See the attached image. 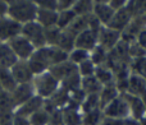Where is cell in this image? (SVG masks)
<instances>
[{
    "label": "cell",
    "instance_id": "44dd1931",
    "mask_svg": "<svg viewBox=\"0 0 146 125\" xmlns=\"http://www.w3.org/2000/svg\"><path fill=\"white\" fill-rule=\"evenodd\" d=\"M17 86L18 84L15 82L10 69H1L0 68V88H1V91L10 93Z\"/></svg>",
    "mask_w": 146,
    "mask_h": 125
},
{
    "label": "cell",
    "instance_id": "f1b7e54d",
    "mask_svg": "<svg viewBox=\"0 0 146 125\" xmlns=\"http://www.w3.org/2000/svg\"><path fill=\"white\" fill-rule=\"evenodd\" d=\"M68 60L73 64H81L87 60V51L82 50V49H74L68 55Z\"/></svg>",
    "mask_w": 146,
    "mask_h": 125
},
{
    "label": "cell",
    "instance_id": "f546056e",
    "mask_svg": "<svg viewBox=\"0 0 146 125\" xmlns=\"http://www.w3.org/2000/svg\"><path fill=\"white\" fill-rule=\"evenodd\" d=\"M91 9V0H77L73 7V12L77 15H85Z\"/></svg>",
    "mask_w": 146,
    "mask_h": 125
},
{
    "label": "cell",
    "instance_id": "8d00e7d4",
    "mask_svg": "<svg viewBox=\"0 0 146 125\" xmlns=\"http://www.w3.org/2000/svg\"><path fill=\"white\" fill-rule=\"evenodd\" d=\"M76 1L77 0H56V5H58V12L62 10H68V9H73Z\"/></svg>",
    "mask_w": 146,
    "mask_h": 125
},
{
    "label": "cell",
    "instance_id": "9a60e30c",
    "mask_svg": "<svg viewBox=\"0 0 146 125\" xmlns=\"http://www.w3.org/2000/svg\"><path fill=\"white\" fill-rule=\"evenodd\" d=\"M36 22L41 24L44 28L56 27L58 23V10H48V9H37Z\"/></svg>",
    "mask_w": 146,
    "mask_h": 125
},
{
    "label": "cell",
    "instance_id": "d6986e66",
    "mask_svg": "<svg viewBox=\"0 0 146 125\" xmlns=\"http://www.w3.org/2000/svg\"><path fill=\"white\" fill-rule=\"evenodd\" d=\"M64 125H83V115H81L80 109L76 107H64L62 110Z\"/></svg>",
    "mask_w": 146,
    "mask_h": 125
},
{
    "label": "cell",
    "instance_id": "d6a6232c",
    "mask_svg": "<svg viewBox=\"0 0 146 125\" xmlns=\"http://www.w3.org/2000/svg\"><path fill=\"white\" fill-rule=\"evenodd\" d=\"M37 9H48V10H58L56 0H32Z\"/></svg>",
    "mask_w": 146,
    "mask_h": 125
},
{
    "label": "cell",
    "instance_id": "4dcf8cb0",
    "mask_svg": "<svg viewBox=\"0 0 146 125\" xmlns=\"http://www.w3.org/2000/svg\"><path fill=\"white\" fill-rule=\"evenodd\" d=\"M95 69L96 68L94 66V63L90 60H86L83 63L80 64V68H78V74L82 75L83 78L85 77H91V75L95 74Z\"/></svg>",
    "mask_w": 146,
    "mask_h": 125
},
{
    "label": "cell",
    "instance_id": "5b68a950",
    "mask_svg": "<svg viewBox=\"0 0 146 125\" xmlns=\"http://www.w3.org/2000/svg\"><path fill=\"white\" fill-rule=\"evenodd\" d=\"M7 43L13 50V53L17 56L18 60H28L36 50L35 46L22 35H18V36H15V37H13L12 40L8 41Z\"/></svg>",
    "mask_w": 146,
    "mask_h": 125
},
{
    "label": "cell",
    "instance_id": "8992f818",
    "mask_svg": "<svg viewBox=\"0 0 146 125\" xmlns=\"http://www.w3.org/2000/svg\"><path fill=\"white\" fill-rule=\"evenodd\" d=\"M103 114L104 116H108V118H114V119H124L129 118V107L127 101L124 100L123 96H118L115 100H113L109 105H106L103 109Z\"/></svg>",
    "mask_w": 146,
    "mask_h": 125
},
{
    "label": "cell",
    "instance_id": "52a82bcc",
    "mask_svg": "<svg viewBox=\"0 0 146 125\" xmlns=\"http://www.w3.org/2000/svg\"><path fill=\"white\" fill-rule=\"evenodd\" d=\"M22 24L13 20L10 17L0 18V42H8L13 37L21 35Z\"/></svg>",
    "mask_w": 146,
    "mask_h": 125
},
{
    "label": "cell",
    "instance_id": "60d3db41",
    "mask_svg": "<svg viewBox=\"0 0 146 125\" xmlns=\"http://www.w3.org/2000/svg\"><path fill=\"white\" fill-rule=\"evenodd\" d=\"M8 9H9V4H8L5 0H0V18L7 17Z\"/></svg>",
    "mask_w": 146,
    "mask_h": 125
},
{
    "label": "cell",
    "instance_id": "ba28073f",
    "mask_svg": "<svg viewBox=\"0 0 146 125\" xmlns=\"http://www.w3.org/2000/svg\"><path fill=\"white\" fill-rule=\"evenodd\" d=\"M13 77H14L17 84H26V83H32L33 79V73L31 72L30 66H28L27 60H18L10 68Z\"/></svg>",
    "mask_w": 146,
    "mask_h": 125
},
{
    "label": "cell",
    "instance_id": "bcb514c9",
    "mask_svg": "<svg viewBox=\"0 0 146 125\" xmlns=\"http://www.w3.org/2000/svg\"><path fill=\"white\" fill-rule=\"evenodd\" d=\"M96 3H99V4H105L106 1H108V0H95Z\"/></svg>",
    "mask_w": 146,
    "mask_h": 125
},
{
    "label": "cell",
    "instance_id": "277c9868",
    "mask_svg": "<svg viewBox=\"0 0 146 125\" xmlns=\"http://www.w3.org/2000/svg\"><path fill=\"white\" fill-rule=\"evenodd\" d=\"M21 35L25 36V37L35 46V49H41V47H44V46H46L45 28L41 24H38L36 20L23 24Z\"/></svg>",
    "mask_w": 146,
    "mask_h": 125
},
{
    "label": "cell",
    "instance_id": "484cf974",
    "mask_svg": "<svg viewBox=\"0 0 146 125\" xmlns=\"http://www.w3.org/2000/svg\"><path fill=\"white\" fill-rule=\"evenodd\" d=\"M95 78L101 83V86H106L113 83V73L109 68L99 66L95 69Z\"/></svg>",
    "mask_w": 146,
    "mask_h": 125
},
{
    "label": "cell",
    "instance_id": "836d02e7",
    "mask_svg": "<svg viewBox=\"0 0 146 125\" xmlns=\"http://www.w3.org/2000/svg\"><path fill=\"white\" fill-rule=\"evenodd\" d=\"M14 111L0 110V125H13Z\"/></svg>",
    "mask_w": 146,
    "mask_h": 125
},
{
    "label": "cell",
    "instance_id": "d590c367",
    "mask_svg": "<svg viewBox=\"0 0 146 125\" xmlns=\"http://www.w3.org/2000/svg\"><path fill=\"white\" fill-rule=\"evenodd\" d=\"M94 63H96V64H103L104 61H106V53H105V49L103 47V46H98L95 50V53H94V58H92Z\"/></svg>",
    "mask_w": 146,
    "mask_h": 125
},
{
    "label": "cell",
    "instance_id": "1f68e13d",
    "mask_svg": "<svg viewBox=\"0 0 146 125\" xmlns=\"http://www.w3.org/2000/svg\"><path fill=\"white\" fill-rule=\"evenodd\" d=\"M132 68L135 70V74L140 75L142 78H146V59L145 58H139L135 60L132 64Z\"/></svg>",
    "mask_w": 146,
    "mask_h": 125
},
{
    "label": "cell",
    "instance_id": "ab89813d",
    "mask_svg": "<svg viewBox=\"0 0 146 125\" xmlns=\"http://www.w3.org/2000/svg\"><path fill=\"white\" fill-rule=\"evenodd\" d=\"M13 125H31L30 119L25 118V116H19L14 114V119H13Z\"/></svg>",
    "mask_w": 146,
    "mask_h": 125
},
{
    "label": "cell",
    "instance_id": "7c38bea8",
    "mask_svg": "<svg viewBox=\"0 0 146 125\" xmlns=\"http://www.w3.org/2000/svg\"><path fill=\"white\" fill-rule=\"evenodd\" d=\"M49 72L60 83V82H63L64 79H67L68 77H71L72 74L77 73L78 69H77V66H76V64L67 60L64 63H60V64H56V65H54V66H51L50 69H49Z\"/></svg>",
    "mask_w": 146,
    "mask_h": 125
},
{
    "label": "cell",
    "instance_id": "f35d334b",
    "mask_svg": "<svg viewBox=\"0 0 146 125\" xmlns=\"http://www.w3.org/2000/svg\"><path fill=\"white\" fill-rule=\"evenodd\" d=\"M99 125H123V120L121 119H114V118H108V116H104L101 119L100 124Z\"/></svg>",
    "mask_w": 146,
    "mask_h": 125
},
{
    "label": "cell",
    "instance_id": "f6af8a7d",
    "mask_svg": "<svg viewBox=\"0 0 146 125\" xmlns=\"http://www.w3.org/2000/svg\"><path fill=\"white\" fill-rule=\"evenodd\" d=\"M140 125H146V116H144V118L140 120Z\"/></svg>",
    "mask_w": 146,
    "mask_h": 125
},
{
    "label": "cell",
    "instance_id": "ac0fdd59",
    "mask_svg": "<svg viewBox=\"0 0 146 125\" xmlns=\"http://www.w3.org/2000/svg\"><path fill=\"white\" fill-rule=\"evenodd\" d=\"M132 13L129 12L128 8L126 9H119V12L117 13L115 15H113L111 20L109 22V28L110 30H123L128 26V22H129V15Z\"/></svg>",
    "mask_w": 146,
    "mask_h": 125
},
{
    "label": "cell",
    "instance_id": "74e56055",
    "mask_svg": "<svg viewBox=\"0 0 146 125\" xmlns=\"http://www.w3.org/2000/svg\"><path fill=\"white\" fill-rule=\"evenodd\" d=\"M129 55L133 56V58L139 59V58H144L145 55V50L142 49L141 45H135L129 49Z\"/></svg>",
    "mask_w": 146,
    "mask_h": 125
},
{
    "label": "cell",
    "instance_id": "83f0119b",
    "mask_svg": "<svg viewBox=\"0 0 146 125\" xmlns=\"http://www.w3.org/2000/svg\"><path fill=\"white\" fill-rule=\"evenodd\" d=\"M104 118V114L101 109H96L90 113L83 114V125H99L101 119Z\"/></svg>",
    "mask_w": 146,
    "mask_h": 125
},
{
    "label": "cell",
    "instance_id": "b9f144b4",
    "mask_svg": "<svg viewBox=\"0 0 146 125\" xmlns=\"http://www.w3.org/2000/svg\"><path fill=\"white\" fill-rule=\"evenodd\" d=\"M127 0H110V7L113 9H121L124 4H126Z\"/></svg>",
    "mask_w": 146,
    "mask_h": 125
},
{
    "label": "cell",
    "instance_id": "603a6c76",
    "mask_svg": "<svg viewBox=\"0 0 146 125\" xmlns=\"http://www.w3.org/2000/svg\"><path fill=\"white\" fill-rule=\"evenodd\" d=\"M95 14L100 22L109 23L114 15V9L106 4H98L95 5Z\"/></svg>",
    "mask_w": 146,
    "mask_h": 125
},
{
    "label": "cell",
    "instance_id": "7bdbcfd3",
    "mask_svg": "<svg viewBox=\"0 0 146 125\" xmlns=\"http://www.w3.org/2000/svg\"><path fill=\"white\" fill-rule=\"evenodd\" d=\"M139 42L142 47H146V30H144L139 35Z\"/></svg>",
    "mask_w": 146,
    "mask_h": 125
},
{
    "label": "cell",
    "instance_id": "7402d4cb",
    "mask_svg": "<svg viewBox=\"0 0 146 125\" xmlns=\"http://www.w3.org/2000/svg\"><path fill=\"white\" fill-rule=\"evenodd\" d=\"M119 33L114 30H110V28H106V30H103L100 33V41H101V46L104 49H111L115 46L117 41H118Z\"/></svg>",
    "mask_w": 146,
    "mask_h": 125
},
{
    "label": "cell",
    "instance_id": "7a4b0ae2",
    "mask_svg": "<svg viewBox=\"0 0 146 125\" xmlns=\"http://www.w3.org/2000/svg\"><path fill=\"white\" fill-rule=\"evenodd\" d=\"M32 86L33 89H35V95L44 98V100L50 98L60 88L59 80L49 70L35 75L32 79Z\"/></svg>",
    "mask_w": 146,
    "mask_h": 125
},
{
    "label": "cell",
    "instance_id": "4fadbf2b",
    "mask_svg": "<svg viewBox=\"0 0 146 125\" xmlns=\"http://www.w3.org/2000/svg\"><path fill=\"white\" fill-rule=\"evenodd\" d=\"M126 93L145 98L146 97V80H145V78L140 77V75H137V74L129 75L128 88H127Z\"/></svg>",
    "mask_w": 146,
    "mask_h": 125
},
{
    "label": "cell",
    "instance_id": "3957f363",
    "mask_svg": "<svg viewBox=\"0 0 146 125\" xmlns=\"http://www.w3.org/2000/svg\"><path fill=\"white\" fill-rule=\"evenodd\" d=\"M28 66L33 75L41 74L44 72H48L51 68V60H50V47L44 46L41 49H36L35 53L32 54L30 59L27 60Z\"/></svg>",
    "mask_w": 146,
    "mask_h": 125
},
{
    "label": "cell",
    "instance_id": "e0dca14e",
    "mask_svg": "<svg viewBox=\"0 0 146 125\" xmlns=\"http://www.w3.org/2000/svg\"><path fill=\"white\" fill-rule=\"evenodd\" d=\"M119 96V91L118 88L115 87L114 83H110V84L103 86L100 93H99V100H100V109L103 110L106 105L111 102L113 100H115Z\"/></svg>",
    "mask_w": 146,
    "mask_h": 125
},
{
    "label": "cell",
    "instance_id": "ffe728a7",
    "mask_svg": "<svg viewBox=\"0 0 146 125\" xmlns=\"http://www.w3.org/2000/svg\"><path fill=\"white\" fill-rule=\"evenodd\" d=\"M81 88L82 91L87 95H95V93H100L101 88V83L99 82L95 78V75H91V77H85L81 79Z\"/></svg>",
    "mask_w": 146,
    "mask_h": 125
},
{
    "label": "cell",
    "instance_id": "30bf717a",
    "mask_svg": "<svg viewBox=\"0 0 146 125\" xmlns=\"http://www.w3.org/2000/svg\"><path fill=\"white\" fill-rule=\"evenodd\" d=\"M122 96H123L124 100L128 103L131 118L136 119V120H141L144 116H146V106L141 97L129 95V93H122Z\"/></svg>",
    "mask_w": 146,
    "mask_h": 125
},
{
    "label": "cell",
    "instance_id": "ee69618b",
    "mask_svg": "<svg viewBox=\"0 0 146 125\" xmlns=\"http://www.w3.org/2000/svg\"><path fill=\"white\" fill-rule=\"evenodd\" d=\"M123 125H140V120H136L133 118H127L123 120Z\"/></svg>",
    "mask_w": 146,
    "mask_h": 125
},
{
    "label": "cell",
    "instance_id": "6da1fadb",
    "mask_svg": "<svg viewBox=\"0 0 146 125\" xmlns=\"http://www.w3.org/2000/svg\"><path fill=\"white\" fill-rule=\"evenodd\" d=\"M36 14H37V8L32 3V0H15L9 4L8 17L22 26L36 20Z\"/></svg>",
    "mask_w": 146,
    "mask_h": 125
},
{
    "label": "cell",
    "instance_id": "9c48e42d",
    "mask_svg": "<svg viewBox=\"0 0 146 125\" xmlns=\"http://www.w3.org/2000/svg\"><path fill=\"white\" fill-rule=\"evenodd\" d=\"M9 95H10V97H12V101H13V103H14L15 109H17L35 96V89H33L32 83L18 84Z\"/></svg>",
    "mask_w": 146,
    "mask_h": 125
},
{
    "label": "cell",
    "instance_id": "2e32d148",
    "mask_svg": "<svg viewBox=\"0 0 146 125\" xmlns=\"http://www.w3.org/2000/svg\"><path fill=\"white\" fill-rule=\"evenodd\" d=\"M18 61L17 56L7 42H0V68L1 69H10Z\"/></svg>",
    "mask_w": 146,
    "mask_h": 125
},
{
    "label": "cell",
    "instance_id": "d4e9b609",
    "mask_svg": "<svg viewBox=\"0 0 146 125\" xmlns=\"http://www.w3.org/2000/svg\"><path fill=\"white\" fill-rule=\"evenodd\" d=\"M100 109V100H99V93L95 95H87L83 100L82 105H81V110L83 111V114L90 113L92 110Z\"/></svg>",
    "mask_w": 146,
    "mask_h": 125
},
{
    "label": "cell",
    "instance_id": "cb8c5ba5",
    "mask_svg": "<svg viewBox=\"0 0 146 125\" xmlns=\"http://www.w3.org/2000/svg\"><path fill=\"white\" fill-rule=\"evenodd\" d=\"M77 14L73 12V9H68V10H62L58 12V23H56V27L59 30H66L71 26V23L76 19Z\"/></svg>",
    "mask_w": 146,
    "mask_h": 125
},
{
    "label": "cell",
    "instance_id": "5bb4252c",
    "mask_svg": "<svg viewBox=\"0 0 146 125\" xmlns=\"http://www.w3.org/2000/svg\"><path fill=\"white\" fill-rule=\"evenodd\" d=\"M96 38H98V33L91 31V30H86V31H83V32H81L80 35L76 37L74 47L82 49V50L87 51L95 46Z\"/></svg>",
    "mask_w": 146,
    "mask_h": 125
},
{
    "label": "cell",
    "instance_id": "4316f807",
    "mask_svg": "<svg viewBox=\"0 0 146 125\" xmlns=\"http://www.w3.org/2000/svg\"><path fill=\"white\" fill-rule=\"evenodd\" d=\"M49 118H50V113L42 107L38 111H36L35 114H32L28 119H30L31 125H48Z\"/></svg>",
    "mask_w": 146,
    "mask_h": 125
},
{
    "label": "cell",
    "instance_id": "8fae6325",
    "mask_svg": "<svg viewBox=\"0 0 146 125\" xmlns=\"http://www.w3.org/2000/svg\"><path fill=\"white\" fill-rule=\"evenodd\" d=\"M44 103H45V100L38 96H33L32 98L25 102L23 105H21L19 107L15 109L14 114L15 115H19V116H25V118H30L32 114H35L36 111H38L40 109L44 107Z\"/></svg>",
    "mask_w": 146,
    "mask_h": 125
},
{
    "label": "cell",
    "instance_id": "e575fe53",
    "mask_svg": "<svg viewBox=\"0 0 146 125\" xmlns=\"http://www.w3.org/2000/svg\"><path fill=\"white\" fill-rule=\"evenodd\" d=\"M48 125H64L62 110H54V111H51Z\"/></svg>",
    "mask_w": 146,
    "mask_h": 125
}]
</instances>
